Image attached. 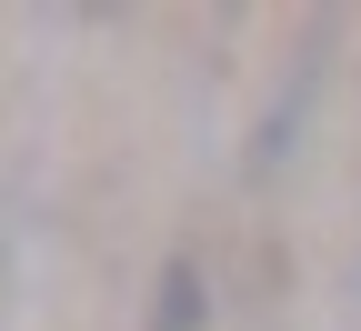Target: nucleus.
Instances as JSON below:
<instances>
[{
  "label": "nucleus",
  "instance_id": "obj_1",
  "mask_svg": "<svg viewBox=\"0 0 361 331\" xmlns=\"http://www.w3.org/2000/svg\"><path fill=\"white\" fill-rule=\"evenodd\" d=\"M151 331H201V281H191V271H171V281H161V311H151Z\"/></svg>",
  "mask_w": 361,
  "mask_h": 331
}]
</instances>
